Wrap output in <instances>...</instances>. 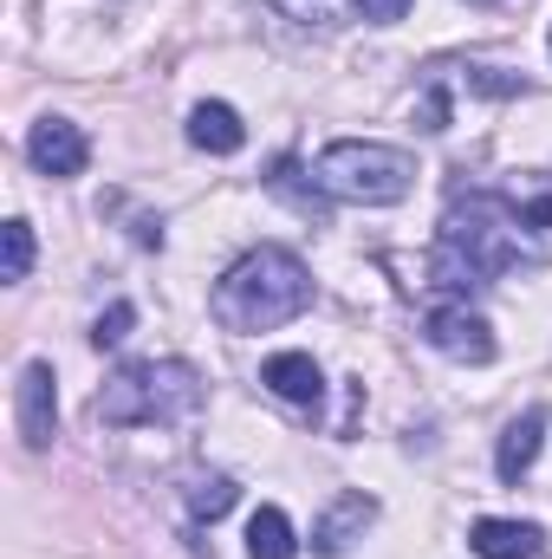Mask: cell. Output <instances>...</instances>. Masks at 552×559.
I'll return each mask as SVG.
<instances>
[{
    "instance_id": "obj_1",
    "label": "cell",
    "mask_w": 552,
    "mask_h": 559,
    "mask_svg": "<svg viewBox=\"0 0 552 559\" xmlns=\"http://www.w3.org/2000/svg\"><path fill=\"white\" fill-rule=\"evenodd\" d=\"M527 261V235L507 195H455V209L435 228V254H429V286L448 293H475L494 286Z\"/></svg>"
},
{
    "instance_id": "obj_2",
    "label": "cell",
    "mask_w": 552,
    "mask_h": 559,
    "mask_svg": "<svg viewBox=\"0 0 552 559\" xmlns=\"http://www.w3.org/2000/svg\"><path fill=\"white\" fill-rule=\"evenodd\" d=\"M312 274H305V261L299 254H286V248H254V254H241L228 274L215 280V299H208V312L228 325V332H274L286 319H299L305 306H312Z\"/></svg>"
},
{
    "instance_id": "obj_3",
    "label": "cell",
    "mask_w": 552,
    "mask_h": 559,
    "mask_svg": "<svg viewBox=\"0 0 552 559\" xmlns=\"http://www.w3.org/2000/svg\"><path fill=\"white\" fill-rule=\"evenodd\" d=\"M202 411V371L182 358H143L105 378L98 391V423L111 429H143V423H182Z\"/></svg>"
},
{
    "instance_id": "obj_4",
    "label": "cell",
    "mask_w": 552,
    "mask_h": 559,
    "mask_svg": "<svg viewBox=\"0 0 552 559\" xmlns=\"http://www.w3.org/2000/svg\"><path fill=\"white\" fill-rule=\"evenodd\" d=\"M312 182L332 195V202H358V209H391L404 202L416 182L410 150L397 143H364V138H338L319 150L312 163Z\"/></svg>"
},
{
    "instance_id": "obj_5",
    "label": "cell",
    "mask_w": 552,
    "mask_h": 559,
    "mask_svg": "<svg viewBox=\"0 0 552 559\" xmlns=\"http://www.w3.org/2000/svg\"><path fill=\"white\" fill-rule=\"evenodd\" d=\"M422 338H429L442 358H455V365H488V358H494V325H488L468 299L435 306V312L422 319Z\"/></svg>"
},
{
    "instance_id": "obj_6",
    "label": "cell",
    "mask_w": 552,
    "mask_h": 559,
    "mask_svg": "<svg viewBox=\"0 0 552 559\" xmlns=\"http://www.w3.org/2000/svg\"><path fill=\"white\" fill-rule=\"evenodd\" d=\"M13 417H20V442L26 449H46L59 436V391H52V365L33 358L13 384Z\"/></svg>"
},
{
    "instance_id": "obj_7",
    "label": "cell",
    "mask_w": 552,
    "mask_h": 559,
    "mask_svg": "<svg viewBox=\"0 0 552 559\" xmlns=\"http://www.w3.org/2000/svg\"><path fill=\"white\" fill-rule=\"evenodd\" d=\"M26 163H33L39 176H79V169L92 163V143H85V131H79L72 118H39V124L26 131Z\"/></svg>"
},
{
    "instance_id": "obj_8",
    "label": "cell",
    "mask_w": 552,
    "mask_h": 559,
    "mask_svg": "<svg viewBox=\"0 0 552 559\" xmlns=\"http://www.w3.org/2000/svg\"><path fill=\"white\" fill-rule=\"evenodd\" d=\"M371 527H377V501L351 488V495H338V501L319 514V527H312V554L345 559L358 540H364V534H371Z\"/></svg>"
},
{
    "instance_id": "obj_9",
    "label": "cell",
    "mask_w": 552,
    "mask_h": 559,
    "mask_svg": "<svg viewBox=\"0 0 552 559\" xmlns=\"http://www.w3.org/2000/svg\"><path fill=\"white\" fill-rule=\"evenodd\" d=\"M261 384L274 391L279 404H299V411H312V404L325 397V371H319L305 352H274V358L261 365Z\"/></svg>"
},
{
    "instance_id": "obj_10",
    "label": "cell",
    "mask_w": 552,
    "mask_h": 559,
    "mask_svg": "<svg viewBox=\"0 0 552 559\" xmlns=\"http://www.w3.org/2000/svg\"><path fill=\"white\" fill-rule=\"evenodd\" d=\"M468 547L481 559H533V554H547V527L540 521H475Z\"/></svg>"
},
{
    "instance_id": "obj_11",
    "label": "cell",
    "mask_w": 552,
    "mask_h": 559,
    "mask_svg": "<svg viewBox=\"0 0 552 559\" xmlns=\"http://www.w3.org/2000/svg\"><path fill=\"white\" fill-rule=\"evenodd\" d=\"M540 436H547V411H520V417L501 429V449H494V475L501 481H520L533 462H540Z\"/></svg>"
},
{
    "instance_id": "obj_12",
    "label": "cell",
    "mask_w": 552,
    "mask_h": 559,
    "mask_svg": "<svg viewBox=\"0 0 552 559\" xmlns=\"http://www.w3.org/2000/svg\"><path fill=\"white\" fill-rule=\"evenodd\" d=\"M189 143L208 150V156H235V150L248 143V124H241L235 105H195V111H189Z\"/></svg>"
},
{
    "instance_id": "obj_13",
    "label": "cell",
    "mask_w": 552,
    "mask_h": 559,
    "mask_svg": "<svg viewBox=\"0 0 552 559\" xmlns=\"http://www.w3.org/2000/svg\"><path fill=\"white\" fill-rule=\"evenodd\" d=\"M248 559H299V540H292V521L279 508H261L248 521Z\"/></svg>"
},
{
    "instance_id": "obj_14",
    "label": "cell",
    "mask_w": 552,
    "mask_h": 559,
    "mask_svg": "<svg viewBox=\"0 0 552 559\" xmlns=\"http://www.w3.org/2000/svg\"><path fill=\"white\" fill-rule=\"evenodd\" d=\"M235 495H241V488H235L228 475H195V481H189V514H195V521H221V514L235 508Z\"/></svg>"
},
{
    "instance_id": "obj_15",
    "label": "cell",
    "mask_w": 552,
    "mask_h": 559,
    "mask_svg": "<svg viewBox=\"0 0 552 559\" xmlns=\"http://www.w3.org/2000/svg\"><path fill=\"white\" fill-rule=\"evenodd\" d=\"M286 20H299V26H338V20H351L364 0H274Z\"/></svg>"
},
{
    "instance_id": "obj_16",
    "label": "cell",
    "mask_w": 552,
    "mask_h": 559,
    "mask_svg": "<svg viewBox=\"0 0 552 559\" xmlns=\"http://www.w3.org/2000/svg\"><path fill=\"white\" fill-rule=\"evenodd\" d=\"M0 274L7 280L33 274V222H7L0 228Z\"/></svg>"
},
{
    "instance_id": "obj_17",
    "label": "cell",
    "mask_w": 552,
    "mask_h": 559,
    "mask_svg": "<svg viewBox=\"0 0 552 559\" xmlns=\"http://www.w3.org/2000/svg\"><path fill=\"white\" fill-rule=\"evenodd\" d=\"M131 325H137V306H131V299H118V306L92 325V345H98V352H105V345H124V338H131Z\"/></svg>"
},
{
    "instance_id": "obj_18",
    "label": "cell",
    "mask_w": 552,
    "mask_h": 559,
    "mask_svg": "<svg viewBox=\"0 0 552 559\" xmlns=\"http://www.w3.org/2000/svg\"><path fill=\"white\" fill-rule=\"evenodd\" d=\"M422 131H448V92H442V85L422 98Z\"/></svg>"
},
{
    "instance_id": "obj_19",
    "label": "cell",
    "mask_w": 552,
    "mask_h": 559,
    "mask_svg": "<svg viewBox=\"0 0 552 559\" xmlns=\"http://www.w3.org/2000/svg\"><path fill=\"white\" fill-rule=\"evenodd\" d=\"M358 13H364V20H404V13H410V0H364Z\"/></svg>"
}]
</instances>
